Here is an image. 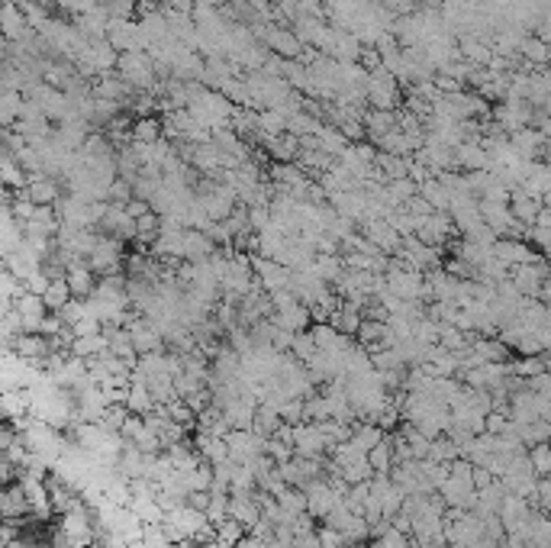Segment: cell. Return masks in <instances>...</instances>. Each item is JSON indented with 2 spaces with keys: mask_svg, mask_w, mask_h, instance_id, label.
Segmentation results:
<instances>
[{
  "mask_svg": "<svg viewBox=\"0 0 551 548\" xmlns=\"http://www.w3.org/2000/svg\"><path fill=\"white\" fill-rule=\"evenodd\" d=\"M26 516H33V510H29L23 484L20 481L0 484V523H20V519H26Z\"/></svg>",
  "mask_w": 551,
  "mask_h": 548,
  "instance_id": "1",
  "label": "cell"
},
{
  "mask_svg": "<svg viewBox=\"0 0 551 548\" xmlns=\"http://www.w3.org/2000/svg\"><path fill=\"white\" fill-rule=\"evenodd\" d=\"M39 297H42V304H46V310H62V307L68 304V300H71L65 278H52V281L46 284V291H42Z\"/></svg>",
  "mask_w": 551,
  "mask_h": 548,
  "instance_id": "2",
  "label": "cell"
}]
</instances>
